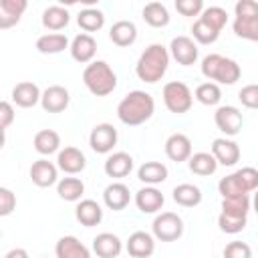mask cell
<instances>
[{
  "mask_svg": "<svg viewBox=\"0 0 258 258\" xmlns=\"http://www.w3.org/2000/svg\"><path fill=\"white\" fill-rule=\"evenodd\" d=\"M194 99H198L202 105L212 107V105H218L222 101V91H220V87L216 83H210L208 81V83H202V85L196 87Z\"/></svg>",
  "mask_w": 258,
  "mask_h": 258,
  "instance_id": "37",
  "label": "cell"
},
{
  "mask_svg": "<svg viewBox=\"0 0 258 258\" xmlns=\"http://www.w3.org/2000/svg\"><path fill=\"white\" fill-rule=\"evenodd\" d=\"M71 20V14L62 6H48L42 12V26L48 30H62Z\"/></svg>",
  "mask_w": 258,
  "mask_h": 258,
  "instance_id": "33",
  "label": "cell"
},
{
  "mask_svg": "<svg viewBox=\"0 0 258 258\" xmlns=\"http://www.w3.org/2000/svg\"><path fill=\"white\" fill-rule=\"evenodd\" d=\"M14 123V107L8 101H0V129H6Z\"/></svg>",
  "mask_w": 258,
  "mask_h": 258,
  "instance_id": "47",
  "label": "cell"
},
{
  "mask_svg": "<svg viewBox=\"0 0 258 258\" xmlns=\"http://www.w3.org/2000/svg\"><path fill=\"white\" fill-rule=\"evenodd\" d=\"M246 222H248V218H238V216H228V214H220V218H218V226L226 234L242 232L246 228Z\"/></svg>",
  "mask_w": 258,
  "mask_h": 258,
  "instance_id": "41",
  "label": "cell"
},
{
  "mask_svg": "<svg viewBox=\"0 0 258 258\" xmlns=\"http://www.w3.org/2000/svg\"><path fill=\"white\" fill-rule=\"evenodd\" d=\"M83 83L95 97H107L117 87V75L105 60H93L83 71Z\"/></svg>",
  "mask_w": 258,
  "mask_h": 258,
  "instance_id": "3",
  "label": "cell"
},
{
  "mask_svg": "<svg viewBox=\"0 0 258 258\" xmlns=\"http://www.w3.org/2000/svg\"><path fill=\"white\" fill-rule=\"evenodd\" d=\"M153 236L161 242H173L183 234V220L173 212H161L151 224Z\"/></svg>",
  "mask_w": 258,
  "mask_h": 258,
  "instance_id": "6",
  "label": "cell"
},
{
  "mask_svg": "<svg viewBox=\"0 0 258 258\" xmlns=\"http://www.w3.org/2000/svg\"><path fill=\"white\" fill-rule=\"evenodd\" d=\"M60 147V135L52 129H42L34 135V149L40 153V155H50V153H56Z\"/></svg>",
  "mask_w": 258,
  "mask_h": 258,
  "instance_id": "30",
  "label": "cell"
},
{
  "mask_svg": "<svg viewBox=\"0 0 258 258\" xmlns=\"http://www.w3.org/2000/svg\"><path fill=\"white\" fill-rule=\"evenodd\" d=\"M165 155L175 161V163H181V161H187L189 155H191V141L187 135L183 133H173L167 137L165 141Z\"/></svg>",
  "mask_w": 258,
  "mask_h": 258,
  "instance_id": "17",
  "label": "cell"
},
{
  "mask_svg": "<svg viewBox=\"0 0 258 258\" xmlns=\"http://www.w3.org/2000/svg\"><path fill=\"white\" fill-rule=\"evenodd\" d=\"M202 75L206 79H210V83L216 81V85L218 83H222V85H234L240 79L242 69H240V64L236 60L212 52V54L204 56V60H202Z\"/></svg>",
  "mask_w": 258,
  "mask_h": 258,
  "instance_id": "4",
  "label": "cell"
},
{
  "mask_svg": "<svg viewBox=\"0 0 258 258\" xmlns=\"http://www.w3.org/2000/svg\"><path fill=\"white\" fill-rule=\"evenodd\" d=\"M137 177L147 185H157L167 179V167L161 161H145L137 169Z\"/></svg>",
  "mask_w": 258,
  "mask_h": 258,
  "instance_id": "28",
  "label": "cell"
},
{
  "mask_svg": "<svg viewBox=\"0 0 258 258\" xmlns=\"http://www.w3.org/2000/svg\"><path fill=\"white\" fill-rule=\"evenodd\" d=\"M187 165H189V171H191V173L202 175V177L212 175V173H216V169H218V163H216L214 155L208 153V151L191 153L189 159H187Z\"/></svg>",
  "mask_w": 258,
  "mask_h": 258,
  "instance_id": "27",
  "label": "cell"
},
{
  "mask_svg": "<svg viewBox=\"0 0 258 258\" xmlns=\"http://www.w3.org/2000/svg\"><path fill=\"white\" fill-rule=\"evenodd\" d=\"M175 10L181 16H198L204 10L202 0H175Z\"/></svg>",
  "mask_w": 258,
  "mask_h": 258,
  "instance_id": "45",
  "label": "cell"
},
{
  "mask_svg": "<svg viewBox=\"0 0 258 258\" xmlns=\"http://www.w3.org/2000/svg\"><path fill=\"white\" fill-rule=\"evenodd\" d=\"M143 20L153 26V28H161V26H167L169 24V12L167 8L161 4V2H149L143 6Z\"/></svg>",
  "mask_w": 258,
  "mask_h": 258,
  "instance_id": "32",
  "label": "cell"
},
{
  "mask_svg": "<svg viewBox=\"0 0 258 258\" xmlns=\"http://www.w3.org/2000/svg\"><path fill=\"white\" fill-rule=\"evenodd\" d=\"M214 121H216V127L226 133V135H238L242 125H244V117L240 113L238 107H232V105H224V107H218L216 113H214Z\"/></svg>",
  "mask_w": 258,
  "mask_h": 258,
  "instance_id": "7",
  "label": "cell"
},
{
  "mask_svg": "<svg viewBox=\"0 0 258 258\" xmlns=\"http://www.w3.org/2000/svg\"><path fill=\"white\" fill-rule=\"evenodd\" d=\"M163 204H165V198L155 185H145L135 194V206L143 214H155L163 208Z\"/></svg>",
  "mask_w": 258,
  "mask_h": 258,
  "instance_id": "14",
  "label": "cell"
},
{
  "mask_svg": "<svg viewBox=\"0 0 258 258\" xmlns=\"http://www.w3.org/2000/svg\"><path fill=\"white\" fill-rule=\"evenodd\" d=\"M69 50H71V56H73L77 62H81V64L93 62L95 52H97V40H95L91 34L81 32V34H77V36L73 38Z\"/></svg>",
  "mask_w": 258,
  "mask_h": 258,
  "instance_id": "15",
  "label": "cell"
},
{
  "mask_svg": "<svg viewBox=\"0 0 258 258\" xmlns=\"http://www.w3.org/2000/svg\"><path fill=\"white\" fill-rule=\"evenodd\" d=\"M125 248H127L129 256H133V258H149L155 252V240L151 234L137 230L129 236Z\"/></svg>",
  "mask_w": 258,
  "mask_h": 258,
  "instance_id": "19",
  "label": "cell"
},
{
  "mask_svg": "<svg viewBox=\"0 0 258 258\" xmlns=\"http://www.w3.org/2000/svg\"><path fill=\"white\" fill-rule=\"evenodd\" d=\"M212 155H214L218 165L232 167V165H236L240 161V147L232 139L218 137V139L212 141Z\"/></svg>",
  "mask_w": 258,
  "mask_h": 258,
  "instance_id": "9",
  "label": "cell"
},
{
  "mask_svg": "<svg viewBox=\"0 0 258 258\" xmlns=\"http://www.w3.org/2000/svg\"><path fill=\"white\" fill-rule=\"evenodd\" d=\"M103 169H105V173L109 177H115V179L127 177L131 173V169H133V157L129 153H125V151H115L105 159Z\"/></svg>",
  "mask_w": 258,
  "mask_h": 258,
  "instance_id": "18",
  "label": "cell"
},
{
  "mask_svg": "<svg viewBox=\"0 0 258 258\" xmlns=\"http://www.w3.org/2000/svg\"><path fill=\"white\" fill-rule=\"evenodd\" d=\"M56 167L62 169L64 173L75 175V173H81L87 167V157H85V153L81 149L69 145V147H64V149L58 151V155H56Z\"/></svg>",
  "mask_w": 258,
  "mask_h": 258,
  "instance_id": "12",
  "label": "cell"
},
{
  "mask_svg": "<svg viewBox=\"0 0 258 258\" xmlns=\"http://www.w3.org/2000/svg\"><path fill=\"white\" fill-rule=\"evenodd\" d=\"M236 16H258V4L254 0H240L234 6Z\"/></svg>",
  "mask_w": 258,
  "mask_h": 258,
  "instance_id": "48",
  "label": "cell"
},
{
  "mask_svg": "<svg viewBox=\"0 0 258 258\" xmlns=\"http://www.w3.org/2000/svg\"><path fill=\"white\" fill-rule=\"evenodd\" d=\"M89 145L95 153H109L117 145V129L111 123H99L89 135Z\"/></svg>",
  "mask_w": 258,
  "mask_h": 258,
  "instance_id": "8",
  "label": "cell"
},
{
  "mask_svg": "<svg viewBox=\"0 0 258 258\" xmlns=\"http://www.w3.org/2000/svg\"><path fill=\"white\" fill-rule=\"evenodd\" d=\"M153 111H155V101L145 91H131L117 105L119 121L125 123V125H131V127L149 121Z\"/></svg>",
  "mask_w": 258,
  "mask_h": 258,
  "instance_id": "1",
  "label": "cell"
},
{
  "mask_svg": "<svg viewBox=\"0 0 258 258\" xmlns=\"http://www.w3.org/2000/svg\"><path fill=\"white\" fill-rule=\"evenodd\" d=\"M12 101L22 109H30L40 103V89L32 81H22L12 89Z\"/></svg>",
  "mask_w": 258,
  "mask_h": 258,
  "instance_id": "23",
  "label": "cell"
},
{
  "mask_svg": "<svg viewBox=\"0 0 258 258\" xmlns=\"http://www.w3.org/2000/svg\"><path fill=\"white\" fill-rule=\"evenodd\" d=\"M71 103V95L60 85H50L40 93V105L48 113H62Z\"/></svg>",
  "mask_w": 258,
  "mask_h": 258,
  "instance_id": "10",
  "label": "cell"
},
{
  "mask_svg": "<svg viewBox=\"0 0 258 258\" xmlns=\"http://www.w3.org/2000/svg\"><path fill=\"white\" fill-rule=\"evenodd\" d=\"M16 210V194L8 187H0V218L10 216Z\"/></svg>",
  "mask_w": 258,
  "mask_h": 258,
  "instance_id": "44",
  "label": "cell"
},
{
  "mask_svg": "<svg viewBox=\"0 0 258 258\" xmlns=\"http://www.w3.org/2000/svg\"><path fill=\"white\" fill-rule=\"evenodd\" d=\"M200 18L206 20L210 26H214L218 32H222V28L228 22V12L224 8H220V6H210V8H204L202 10V16Z\"/></svg>",
  "mask_w": 258,
  "mask_h": 258,
  "instance_id": "39",
  "label": "cell"
},
{
  "mask_svg": "<svg viewBox=\"0 0 258 258\" xmlns=\"http://www.w3.org/2000/svg\"><path fill=\"white\" fill-rule=\"evenodd\" d=\"M218 189H220L222 198H232V196H242V194H246V191L242 189V183H240V179L236 177V173H230V175L222 177L220 183H218Z\"/></svg>",
  "mask_w": 258,
  "mask_h": 258,
  "instance_id": "40",
  "label": "cell"
},
{
  "mask_svg": "<svg viewBox=\"0 0 258 258\" xmlns=\"http://www.w3.org/2000/svg\"><path fill=\"white\" fill-rule=\"evenodd\" d=\"M69 46V38L60 32H48L38 36L36 40V50L42 54H58Z\"/></svg>",
  "mask_w": 258,
  "mask_h": 258,
  "instance_id": "29",
  "label": "cell"
},
{
  "mask_svg": "<svg viewBox=\"0 0 258 258\" xmlns=\"http://www.w3.org/2000/svg\"><path fill=\"white\" fill-rule=\"evenodd\" d=\"M248 212H250V196L248 194L232 196V198H224L222 200V214L248 218Z\"/></svg>",
  "mask_w": 258,
  "mask_h": 258,
  "instance_id": "34",
  "label": "cell"
},
{
  "mask_svg": "<svg viewBox=\"0 0 258 258\" xmlns=\"http://www.w3.org/2000/svg\"><path fill=\"white\" fill-rule=\"evenodd\" d=\"M161 95H163V103H165L167 111H171L175 115L187 113L191 109V105H194V93L181 81H169V83H165Z\"/></svg>",
  "mask_w": 258,
  "mask_h": 258,
  "instance_id": "5",
  "label": "cell"
},
{
  "mask_svg": "<svg viewBox=\"0 0 258 258\" xmlns=\"http://www.w3.org/2000/svg\"><path fill=\"white\" fill-rule=\"evenodd\" d=\"M75 216L77 220L87 226V228H93V226H99L101 220H103V210L101 206L95 202V200H81L75 208Z\"/></svg>",
  "mask_w": 258,
  "mask_h": 258,
  "instance_id": "24",
  "label": "cell"
},
{
  "mask_svg": "<svg viewBox=\"0 0 258 258\" xmlns=\"http://www.w3.org/2000/svg\"><path fill=\"white\" fill-rule=\"evenodd\" d=\"M121 250H123V242L119 240V236L111 232H101L93 240V252L99 258H117Z\"/></svg>",
  "mask_w": 258,
  "mask_h": 258,
  "instance_id": "20",
  "label": "cell"
},
{
  "mask_svg": "<svg viewBox=\"0 0 258 258\" xmlns=\"http://www.w3.org/2000/svg\"><path fill=\"white\" fill-rule=\"evenodd\" d=\"M191 34H194V38H196L200 44H212V42H216L218 36H220V32H218L214 26H210L206 20H202V18H198V20L194 22Z\"/></svg>",
  "mask_w": 258,
  "mask_h": 258,
  "instance_id": "38",
  "label": "cell"
},
{
  "mask_svg": "<svg viewBox=\"0 0 258 258\" xmlns=\"http://www.w3.org/2000/svg\"><path fill=\"white\" fill-rule=\"evenodd\" d=\"M167 64H169L167 48L163 44H149L141 52V56L135 64V73L143 83L153 85L163 79V75L167 73Z\"/></svg>",
  "mask_w": 258,
  "mask_h": 258,
  "instance_id": "2",
  "label": "cell"
},
{
  "mask_svg": "<svg viewBox=\"0 0 258 258\" xmlns=\"http://www.w3.org/2000/svg\"><path fill=\"white\" fill-rule=\"evenodd\" d=\"M234 32L246 40H258V16H236Z\"/></svg>",
  "mask_w": 258,
  "mask_h": 258,
  "instance_id": "36",
  "label": "cell"
},
{
  "mask_svg": "<svg viewBox=\"0 0 258 258\" xmlns=\"http://www.w3.org/2000/svg\"><path fill=\"white\" fill-rule=\"evenodd\" d=\"M56 194L64 202H79L85 194V183L79 177H62L56 183Z\"/></svg>",
  "mask_w": 258,
  "mask_h": 258,
  "instance_id": "31",
  "label": "cell"
},
{
  "mask_svg": "<svg viewBox=\"0 0 258 258\" xmlns=\"http://www.w3.org/2000/svg\"><path fill=\"white\" fill-rule=\"evenodd\" d=\"M103 202L109 210L113 212H119V210H125L131 202V194H129V187L121 181H113L105 187L103 191Z\"/></svg>",
  "mask_w": 258,
  "mask_h": 258,
  "instance_id": "16",
  "label": "cell"
},
{
  "mask_svg": "<svg viewBox=\"0 0 258 258\" xmlns=\"http://www.w3.org/2000/svg\"><path fill=\"white\" fill-rule=\"evenodd\" d=\"M224 258H252V248L246 242L234 240L224 248Z\"/></svg>",
  "mask_w": 258,
  "mask_h": 258,
  "instance_id": "43",
  "label": "cell"
},
{
  "mask_svg": "<svg viewBox=\"0 0 258 258\" xmlns=\"http://www.w3.org/2000/svg\"><path fill=\"white\" fill-rule=\"evenodd\" d=\"M26 6H28L26 0H0V30L16 26Z\"/></svg>",
  "mask_w": 258,
  "mask_h": 258,
  "instance_id": "21",
  "label": "cell"
},
{
  "mask_svg": "<svg viewBox=\"0 0 258 258\" xmlns=\"http://www.w3.org/2000/svg\"><path fill=\"white\" fill-rule=\"evenodd\" d=\"M167 52H171V56L183 67H189V64H194L198 60V44L189 36L171 38V44H169Z\"/></svg>",
  "mask_w": 258,
  "mask_h": 258,
  "instance_id": "11",
  "label": "cell"
},
{
  "mask_svg": "<svg viewBox=\"0 0 258 258\" xmlns=\"http://www.w3.org/2000/svg\"><path fill=\"white\" fill-rule=\"evenodd\" d=\"M238 99L242 101L244 107L256 109V107H258V87H256V85H246V87H242L240 93H238Z\"/></svg>",
  "mask_w": 258,
  "mask_h": 258,
  "instance_id": "46",
  "label": "cell"
},
{
  "mask_svg": "<svg viewBox=\"0 0 258 258\" xmlns=\"http://www.w3.org/2000/svg\"><path fill=\"white\" fill-rule=\"evenodd\" d=\"M77 22H79V26L85 30V34L97 32V30H101L103 24H105V14H103L101 10H97V8H85V10L79 12Z\"/></svg>",
  "mask_w": 258,
  "mask_h": 258,
  "instance_id": "35",
  "label": "cell"
},
{
  "mask_svg": "<svg viewBox=\"0 0 258 258\" xmlns=\"http://www.w3.org/2000/svg\"><path fill=\"white\" fill-rule=\"evenodd\" d=\"M30 179L34 185L38 187H50L56 183L58 179V169L52 161L48 159H36L32 165H30Z\"/></svg>",
  "mask_w": 258,
  "mask_h": 258,
  "instance_id": "13",
  "label": "cell"
},
{
  "mask_svg": "<svg viewBox=\"0 0 258 258\" xmlns=\"http://www.w3.org/2000/svg\"><path fill=\"white\" fill-rule=\"evenodd\" d=\"M234 173H236V177L240 179L242 189H244L246 194H250V191H254V189L258 187V171H256L254 167H242V169H238V171H234Z\"/></svg>",
  "mask_w": 258,
  "mask_h": 258,
  "instance_id": "42",
  "label": "cell"
},
{
  "mask_svg": "<svg viewBox=\"0 0 258 258\" xmlns=\"http://www.w3.org/2000/svg\"><path fill=\"white\" fill-rule=\"evenodd\" d=\"M54 254H56V258H91L89 248L75 236L58 238V242L54 246Z\"/></svg>",
  "mask_w": 258,
  "mask_h": 258,
  "instance_id": "22",
  "label": "cell"
},
{
  "mask_svg": "<svg viewBox=\"0 0 258 258\" xmlns=\"http://www.w3.org/2000/svg\"><path fill=\"white\" fill-rule=\"evenodd\" d=\"M4 258H28V252L24 248H12Z\"/></svg>",
  "mask_w": 258,
  "mask_h": 258,
  "instance_id": "49",
  "label": "cell"
},
{
  "mask_svg": "<svg viewBox=\"0 0 258 258\" xmlns=\"http://www.w3.org/2000/svg\"><path fill=\"white\" fill-rule=\"evenodd\" d=\"M109 38L117 46H131L135 42V38H137V26L131 20H119V22H115L111 26Z\"/></svg>",
  "mask_w": 258,
  "mask_h": 258,
  "instance_id": "25",
  "label": "cell"
},
{
  "mask_svg": "<svg viewBox=\"0 0 258 258\" xmlns=\"http://www.w3.org/2000/svg\"><path fill=\"white\" fill-rule=\"evenodd\" d=\"M173 202L181 208H196L202 202V189L194 183H179L173 187Z\"/></svg>",
  "mask_w": 258,
  "mask_h": 258,
  "instance_id": "26",
  "label": "cell"
},
{
  "mask_svg": "<svg viewBox=\"0 0 258 258\" xmlns=\"http://www.w3.org/2000/svg\"><path fill=\"white\" fill-rule=\"evenodd\" d=\"M4 143H6V133H4V129H0V149L4 147Z\"/></svg>",
  "mask_w": 258,
  "mask_h": 258,
  "instance_id": "50",
  "label": "cell"
}]
</instances>
